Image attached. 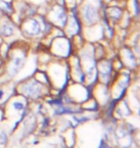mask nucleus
I'll use <instances>...</instances> for the list:
<instances>
[{
  "label": "nucleus",
  "instance_id": "obj_1",
  "mask_svg": "<svg viewBox=\"0 0 140 148\" xmlns=\"http://www.w3.org/2000/svg\"><path fill=\"white\" fill-rule=\"evenodd\" d=\"M83 16L87 24H92L97 20V11L93 6L86 5L83 11Z\"/></svg>",
  "mask_w": 140,
  "mask_h": 148
},
{
  "label": "nucleus",
  "instance_id": "obj_3",
  "mask_svg": "<svg viewBox=\"0 0 140 148\" xmlns=\"http://www.w3.org/2000/svg\"><path fill=\"white\" fill-rule=\"evenodd\" d=\"M22 64H23V58H16V60L13 62V64H12V66L10 69V74H12L13 76L14 74H16L20 67L22 66Z\"/></svg>",
  "mask_w": 140,
  "mask_h": 148
},
{
  "label": "nucleus",
  "instance_id": "obj_5",
  "mask_svg": "<svg viewBox=\"0 0 140 148\" xmlns=\"http://www.w3.org/2000/svg\"><path fill=\"white\" fill-rule=\"evenodd\" d=\"M2 95H3V91H2L1 90H0V98L2 97Z\"/></svg>",
  "mask_w": 140,
  "mask_h": 148
},
{
  "label": "nucleus",
  "instance_id": "obj_4",
  "mask_svg": "<svg viewBox=\"0 0 140 148\" xmlns=\"http://www.w3.org/2000/svg\"><path fill=\"white\" fill-rule=\"evenodd\" d=\"M14 34V28L12 27V26L10 24H4L2 26V28H1V35L2 36H6V37H8V36H11V35H13Z\"/></svg>",
  "mask_w": 140,
  "mask_h": 148
},
{
  "label": "nucleus",
  "instance_id": "obj_2",
  "mask_svg": "<svg viewBox=\"0 0 140 148\" xmlns=\"http://www.w3.org/2000/svg\"><path fill=\"white\" fill-rule=\"evenodd\" d=\"M29 23L30 25L27 24V32L30 35H38L40 33V24L37 22V20H31V22Z\"/></svg>",
  "mask_w": 140,
  "mask_h": 148
}]
</instances>
